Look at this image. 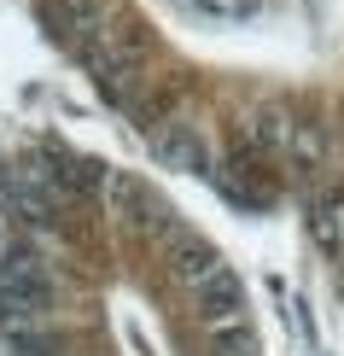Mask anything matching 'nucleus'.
Here are the masks:
<instances>
[{
  "instance_id": "423d86ee",
  "label": "nucleus",
  "mask_w": 344,
  "mask_h": 356,
  "mask_svg": "<svg viewBox=\"0 0 344 356\" xmlns=\"http://www.w3.org/2000/svg\"><path fill=\"white\" fill-rule=\"evenodd\" d=\"M6 350L12 356H53V339L41 327H6Z\"/></svg>"
},
{
  "instance_id": "39448f33",
  "label": "nucleus",
  "mask_w": 344,
  "mask_h": 356,
  "mask_svg": "<svg viewBox=\"0 0 344 356\" xmlns=\"http://www.w3.org/2000/svg\"><path fill=\"white\" fill-rule=\"evenodd\" d=\"M316 234L327 251H344V193H333V199L316 204Z\"/></svg>"
},
{
  "instance_id": "f03ea898",
  "label": "nucleus",
  "mask_w": 344,
  "mask_h": 356,
  "mask_svg": "<svg viewBox=\"0 0 344 356\" xmlns=\"http://www.w3.org/2000/svg\"><path fill=\"white\" fill-rule=\"evenodd\" d=\"M152 152H158L163 170H187V175L211 170V146H204L199 123H158L152 129Z\"/></svg>"
},
{
  "instance_id": "f257e3e1",
  "label": "nucleus",
  "mask_w": 344,
  "mask_h": 356,
  "mask_svg": "<svg viewBox=\"0 0 344 356\" xmlns=\"http://www.w3.org/2000/svg\"><path fill=\"white\" fill-rule=\"evenodd\" d=\"M53 309V280L35 251H6L0 263V327H41Z\"/></svg>"
},
{
  "instance_id": "7ed1b4c3",
  "label": "nucleus",
  "mask_w": 344,
  "mask_h": 356,
  "mask_svg": "<svg viewBox=\"0 0 344 356\" xmlns=\"http://www.w3.org/2000/svg\"><path fill=\"white\" fill-rule=\"evenodd\" d=\"M199 292V316H204V327H222V321H245V286H239V275L234 269H216L204 286H193Z\"/></svg>"
},
{
  "instance_id": "20e7f679",
  "label": "nucleus",
  "mask_w": 344,
  "mask_h": 356,
  "mask_svg": "<svg viewBox=\"0 0 344 356\" xmlns=\"http://www.w3.org/2000/svg\"><path fill=\"white\" fill-rule=\"evenodd\" d=\"M170 269H175V280H187V286H204L216 269H228V263L216 257V245L211 240H199V234H175L170 240Z\"/></svg>"
}]
</instances>
